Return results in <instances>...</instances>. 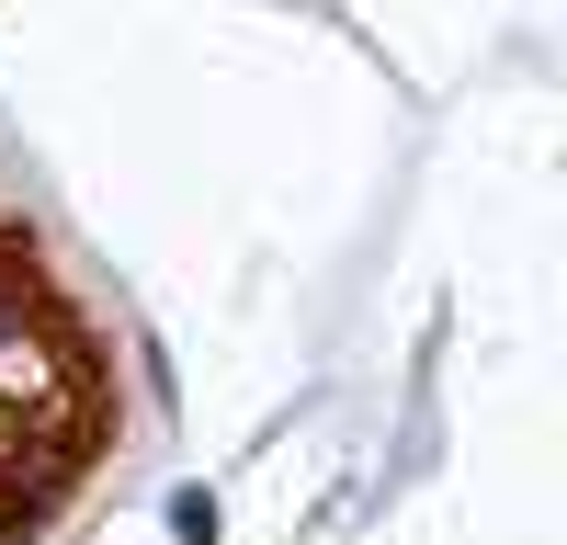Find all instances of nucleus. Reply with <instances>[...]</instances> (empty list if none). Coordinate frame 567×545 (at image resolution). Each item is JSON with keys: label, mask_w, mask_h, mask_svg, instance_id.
I'll list each match as a JSON object with an SVG mask.
<instances>
[{"label": "nucleus", "mask_w": 567, "mask_h": 545, "mask_svg": "<svg viewBox=\"0 0 567 545\" xmlns=\"http://www.w3.org/2000/svg\"><path fill=\"white\" fill-rule=\"evenodd\" d=\"M0 421H23V432H91V421H103L91 341L45 307L34 261L12 239H0Z\"/></svg>", "instance_id": "nucleus-1"}, {"label": "nucleus", "mask_w": 567, "mask_h": 545, "mask_svg": "<svg viewBox=\"0 0 567 545\" xmlns=\"http://www.w3.org/2000/svg\"><path fill=\"white\" fill-rule=\"evenodd\" d=\"M171 534H182V545H216V500H205V489H171Z\"/></svg>", "instance_id": "nucleus-2"}]
</instances>
